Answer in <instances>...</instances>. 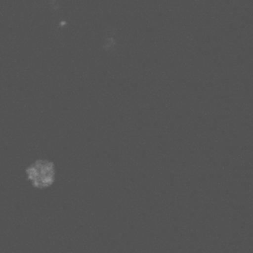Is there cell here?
Instances as JSON below:
<instances>
[{"mask_svg": "<svg viewBox=\"0 0 253 253\" xmlns=\"http://www.w3.org/2000/svg\"><path fill=\"white\" fill-rule=\"evenodd\" d=\"M26 176L34 187L48 188L56 179L55 164L47 159H38L27 167Z\"/></svg>", "mask_w": 253, "mask_h": 253, "instance_id": "obj_1", "label": "cell"}]
</instances>
